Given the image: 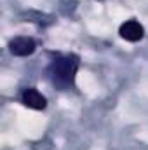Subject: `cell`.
<instances>
[{"instance_id": "1", "label": "cell", "mask_w": 148, "mask_h": 150, "mask_svg": "<svg viewBox=\"0 0 148 150\" xmlns=\"http://www.w3.org/2000/svg\"><path fill=\"white\" fill-rule=\"evenodd\" d=\"M120 37L127 42H138L145 37V28L141 23H138L136 19H129L125 23L120 25V30H118Z\"/></svg>"}, {"instance_id": "2", "label": "cell", "mask_w": 148, "mask_h": 150, "mask_svg": "<svg viewBox=\"0 0 148 150\" xmlns=\"http://www.w3.org/2000/svg\"><path fill=\"white\" fill-rule=\"evenodd\" d=\"M35 47H37L35 45V40L30 38V37H16L9 42V51L14 56H21V58L33 54Z\"/></svg>"}, {"instance_id": "3", "label": "cell", "mask_w": 148, "mask_h": 150, "mask_svg": "<svg viewBox=\"0 0 148 150\" xmlns=\"http://www.w3.org/2000/svg\"><path fill=\"white\" fill-rule=\"evenodd\" d=\"M21 101H23L25 107H28V108H32V110H44V108L47 107L45 96H44L40 91H37L35 87L25 89L23 94H21Z\"/></svg>"}, {"instance_id": "4", "label": "cell", "mask_w": 148, "mask_h": 150, "mask_svg": "<svg viewBox=\"0 0 148 150\" xmlns=\"http://www.w3.org/2000/svg\"><path fill=\"white\" fill-rule=\"evenodd\" d=\"M77 65H78L77 59L70 61V58L56 61V63H54V77H56V80L65 79V82H70V80L73 79V74H75V70H77Z\"/></svg>"}]
</instances>
